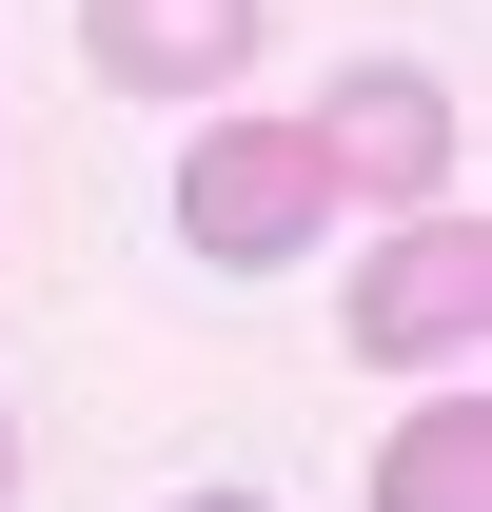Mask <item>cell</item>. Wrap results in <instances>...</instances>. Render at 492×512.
<instances>
[{"label": "cell", "mask_w": 492, "mask_h": 512, "mask_svg": "<svg viewBox=\"0 0 492 512\" xmlns=\"http://www.w3.org/2000/svg\"><path fill=\"white\" fill-rule=\"evenodd\" d=\"M335 335H355V375H453V355L492 335V237L453 217V197H414V217H394V237L355 256Z\"/></svg>", "instance_id": "obj_1"}, {"label": "cell", "mask_w": 492, "mask_h": 512, "mask_svg": "<svg viewBox=\"0 0 492 512\" xmlns=\"http://www.w3.org/2000/svg\"><path fill=\"white\" fill-rule=\"evenodd\" d=\"M178 237L217 256V276H276V256H315V237H335L315 138H296V119H197V158H178Z\"/></svg>", "instance_id": "obj_2"}, {"label": "cell", "mask_w": 492, "mask_h": 512, "mask_svg": "<svg viewBox=\"0 0 492 512\" xmlns=\"http://www.w3.org/2000/svg\"><path fill=\"white\" fill-rule=\"evenodd\" d=\"M296 138H315V178H335V197H394V217L453 197V79H414V60H355Z\"/></svg>", "instance_id": "obj_3"}, {"label": "cell", "mask_w": 492, "mask_h": 512, "mask_svg": "<svg viewBox=\"0 0 492 512\" xmlns=\"http://www.w3.org/2000/svg\"><path fill=\"white\" fill-rule=\"evenodd\" d=\"M99 99H237L256 79V0H79Z\"/></svg>", "instance_id": "obj_4"}, {"label": "cell", "mask_w": 492, "mask_h": 512, "mask_svg": "<svg viewBox=\"0 0 492 512\" xmlns=\"http://www.w3.org/2000/svg\"><path fill=\"white\" fill-rule=\"evenodd\" d=\"M374 512H492V414L473 394H433V414L374 434Z\"/></svg>", "instance_id": "obj_5"}, {"label": "cell", "mask_w": 492, "mask_h": 512, "mask_svg": "<svg viewBox=\"0 0 492 512\" xmlns=\"http://www.w3.org/2000/svg\"><path fill=\"white\" fill-rule=\"evenodd\" d=\"M178 512H276V493H178Z\"/></svg>", "instance_id": "obj_6"}, {"label": "cell", "mask_w": 492, "mask_h": 512, "mask_svg": "<svg viewBox=\"0 0 492 512\" xmlns=\"http://www.w3.org/2000/svg\"><path fill=\"white\" fill-rule=\"evenodd\" d=\"M0 493H20V414H0Z\"/></svg>", "instance_id": "obj_7"}]
</instances>
